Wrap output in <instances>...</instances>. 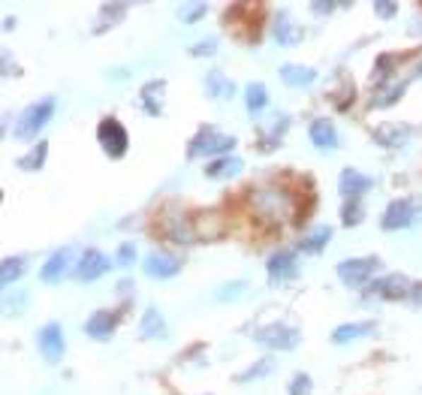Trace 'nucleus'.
Segmentation results:
<instances>
[{"label": "nucleus", "mask_w": 422, "mask_h": 395, "mask_svg": "<svg viewBox=\"0 0 422 395\" xmlns=\"http://www.w3.org/2000/svg\"><path fill=\"white\" fill-rule=\"evenodd\" d=\"M250 202L254 208L262 214L266 220H287V214H293V196L281 187H257L250 194Z\"/></svg>", "instance_id": "obj_2"}, {"label": "nucleus", "mask_w": 422, "mask_h": 395, "mask_svg": "<svg viewBox=\"0 0 422 395\" xmlns=\"http://www.w3.org/2000/svg\"><path fill=\"white\" fill-rule=\"evenodd\" d=\"M410 290H414V284L404 278V275H386V278H377L374 284L365 290V296L368 299H404L410 296Z\"/></svg>", "instance_id": "obj_9"}, {"label": "nucleus", "mask_w": 422, "mask_h": 395, "mask_svg": "<svg viewBox=\"0 0 422 395\" xmlns=\"http://www.w3.org/2000/svg\"><path fill=\"white\" fill-rule=\"evenodd\" d=\"M214 52H218V40H202L197 46H190V54H197V58H211Z\"/></svg>", "instance_id": "obj_36"}, {"label": "nucleus", "mask_w": 422, "mask_h": 395, "mask_svg": "<svg viewBox=\"0 0 422 395\" xmlns=\"http://www.w3.org/2000/svg\"><path fill=\"white\" fill-rule=\"evenodd\" d=\"M374 13H377L380 18H395L398 4H392V0H377V4H374Z\"/></svg>", "instance_id": "obj_39"}, {"label": "nucleus", "mask_w": 422, "mask_h": 395, "mask_svg": "<svg viewBox=\"0 0 422 395\" xmlns=\"http://www.w3.org/2000/svg\"><path fill=\"white\" fill-rule=\"evenodd\" d=\"M392 66H395V58L392 54H380L377 58V64H374V82H386V78L392 76Z\"/></svg>", "instance_id": "obj_34"}, {"label": "nucleus", "mask_w": 422, "mask_h": 395, "mask_svg": "<svg viewBox=\"0 0 422 395\" xmlns=\"http://www.w3.org/2000/svg\"><path fill=\"white\" fill-rule=\"evenodd\" d=\"M278 73H281V82L290 85V88H307V85L317 82V70L302 66V64H283Z\"/></svg>", "instance_id": "obj_19"}, {"label": "nucleus", "mask_w": 422, "mask_h": 395, "mask_svg": "<svg viewBox=\"0 0 422 395\" xmlns=\"http://www.w3.org/2000/svg\"><path fill=\"white\" fill-rule=\"evenodd\" d=\"M329 239H332V230H329V227H317V230H311L299 242V247H302L305 254H320L323 247L329 244Z\"/></svg>", "instance_id": "obj_29"}, {"label": "nucleus", "mask_w": 422, "mask_h": 395, "mask_svg": "<svg viewBox=\"0 0 422 395\" xmlns=\"http://www.w3.org/2000/svg\"><path fill=\"white\" fill-rule=\"evenodd\" d=\"M242 293H245V281H235V284H226V290H218V299L230 302V299H238Z\"/></svg>", "instance_id": "obj_38"}, {"label": "nucleus", "mask_w": 422, "mask_h": 395, "mask_svg": "<svg viewBox=\"0 0 422 395\" xmlns=\"http://www.w3.org/2000/svg\"><path fill=\"white\" fill-rule=\"evenodd\" d=\"M109 266H112V263L106 259V254H100L97 247H90V251H85L82 259L76 263V278L88 284V281H97L100 275H106Z\"/></svg>", "instance_id": "obj_12"}, {"label": "nucleus", "mask_w": 422, "mask_h": 395, "mask_svg": "<svg viewBox=\"0 0 422 395\" xmlns=\"http://www.w3.org/2000/svg\"><path fill=\"white\" fill-rule=\"evenodd\" d=\"M402 94H404V82L389 85V88L383 85L380 91H377V97H371V106H374V109H386V106L398 103V100H402Z\"/></svg>", "instance_id": "obj_30"}, {"label": "nucleus", "mask_w": 422, "mask_h": 395, "mask_svg": "<svg viewBox=\"0 0 422 395\" xmlns=\"http://www.w3.org/2000/svg\"><path fill=\"white\" fill-rule=\"evenodd\" d=\"M410 299H414V305H419V308H422V284H414V290H410Z\"/></svg>", "instance_id": "obj_41"}, {"label": "nucleus", "mask_w": 422, "mask_h": 395, "mask_svg": "<svg viewBox=\"0 0 422 395\" xmlns=\"http://www.w3.org/2000/svg\"><path fill=\"white\" fill-rule=\"evenodd\" d=\"M338 190L347 199H359L362 194H368L371 190V178L365 172H359V169H344L341 178H338Z\"/></svg>", "instance_id": "obj_14"}, {"label": "nucleus", "mask_w": 422, "mask_h": 395, "mask_svg": "<svg viewBox=\"0 0 422 395\" xmlns=\"http://www.w3.org/2000/svg\"><path fill=\"white\" fill-rule=\"evenodd\" d=\"M311 9L317 16H332L335 9H338V4H311Z\"/></svg>", "instance_id": "obj_40"}, {"label": "nucleus", "mask_w": 422, "mask_h": 395, "mask_svg": "<svg viewBox=\"0 0 422 395\" xmlns=\"http://www.w3.org/2000/svg\"><path fill=\"white\" fill-rule=\"evenodd\" d=\"M205 13H209V4H181L178 6V21L193 25V21H199Z\"/></svg>", "instance_id": "obj_32"}, {"label": "nucleus", "mask_w": 422, "mask_h": 395, "mask_svg": "<svg viewBox=\"0 0 422 395\" xmlns=\"http://www.w3.org/2000/svg\"><path fill=\"white\" fill-rule=\"evenodd\" d=\"M380 269V259L377 257H359V259H344L338 263V278L344 281L347 287H362L368 284L371 275Z\"/></svg>", "instance_id": "obj_6"}, {"label": "nucleus", "mask_w": 422, "mask_h": 395, "mask_svg": "<svg viewBox=\"0 0 422 395\" xmlns=\"http://www.w3.org/2000/svg\"><path fill=\"white\" fill-rule=\"evenodd\" d=\"M13 25H16V18H13V16H6V18H4V28H6V30H13Z\"/></svg>", "instance_id": "obj_42"}, {"label": "nucleus", "mask_w": 422, "mask_h": 395, "mask_svg": "<svg viewBox=\"0 0 422 395\" xmlns=\"http://www.w3.org/2000/svg\"><path fill=\"white\" fill-rule=\"evenodd\" d=\"M139 332H142V338H148V341H157V338H166V320L160 317V311L148 308V311L142 314Z\"/></svg>", "instance_id": "obj_22"}, {"label": "nucleus", "mask_w": 422, "mask_h": 395, "mask_svg": "<svg viewBox=\"0 0 422 395\" xmlns=\"http://www.w3.org/2000/svg\"><path fill=\"white\" fill-rule=\"evenodd\" d=\"M245 103H247V112H250V115H259V112L269 106V91H266V85L250 82V85L245 88Z\"/></svg>", "instance_id": "obj_25"}, {"label": "nucleus", "mask_w": 422, "mask_h": 395, "mask_svg": "<svg viewBox=\"0 0 422 395\" xmlns=\"http://www.w3.org/2000/svg\"><path fill=\"white\" fill-rule=\"evenodd\" d=\"M422 218V202L416 196H404V199H392L389 206L383 211V220L380 227L386 232H395V230H407Z\"/></svg>", "instance_id": "obj_3"}, {"label": "nucleus", "mask_w": 422, "mask_h": 395, "mask_svg": "<svg viewBox=\"0 0 422 395\" xmlns=\"http://www.w3.org/2000/svg\"><path fill=\"white\" fill-rule=\"evenodd\" d=\"M37 347L45 362L58 365L64 359V335H61V326L58 323H45L42 329L37 332Z\"/></svg>", "instance_id": "obj_10"}, {"label": "nucleus", "mask_w": 422, "mask_h": 395, "mask_svg": "<svg viewBox=\"0 0 422 395\" xmlns=\"http://www.w3.org/2000/svg\"><path fill=\"white\" fill-rule=\"evenodd\" d=\"M133 263H136V247H133V242H124V244L118 247V254H115V266L127 269V266H133Z\"/></svg>", "instance_id": "obj_35"}, {"label": "nucleus", "mask_w": 422, "mask_h": 395, "mask_svg": "<svg viewBox=\"0 0 422 395\" xmlns=\"http://www.w3.org/2000/svg\"><path fill=\"white\" fill-rule=\"evenodd\" d=\"M311 392V377L307 375H295L290 383V395H307Z\"/></svg>", "instance_id": "obj_37"}, {"label": "nucleus", "mask_w": 422, "mask_h": 395, "mask_svg": "<svg viewBox=\"0 0 422 395\" xmlns=\"http://www.w3.org/2000/svg\"><path fill=\"white\" fill-rule=\"evenodd\" d=\"M163 91H166V82L163 78H154V82H148L145 88H142V106H145V112L148 115H160V106H157V97H163Z\"/></svg>", "instance_id": "obj_26"}, {"label": "nucleus", "mask_w": 422, "mask_h": 395, "mask_svg": "<svg viewBox=\"0 0 422 395\" xmlns=\"http://www.w3.org/2000/svg\"><path fill=\"white\" fill-rule=\"evenodd\" d=\"M269 371H271V359H262V362H254L247 371H242V375H238L235 380H238V383H250V380H257V377H266Z\"/></svg>", "instance_id": "obj_33"}, {"label": "nucleus", "mask_w": 422, "mask_h": 395, "mask_svg": "<svg viewBox=\"0 0 422 395\" xmlns=\"http://www.w3.org/2000/svg\"><path fill=\"white\" fill-rule=\"evenodd\" d=\"M257 341L271 350H293L299 344V329L283 326V323H269V326H262V329H257Z\"/></svg>", "instance_id": "obj_7"}, {"label": "nucleus", "mask_w": 422, "mask_h": 395, "mask_svg": "<svg viewBox=\"0 0 422 395\" xmlns=\"http://www.w3.org/2000/svg\"><path fill=\"white\" fill-rule=\"evenodd\" d=\"M127 4H102L100 6V18H97V28H94V33H102L106 28H112V25H118V21L124 18V13H127Z\"/></svg>", "instance_id": "obj_24"}, {"label": "nucleus", "mask_w": 422, "mask_h": 395, "mask_svg": "<svg viewBox=\"0 0 422 395\" xmlns=\"http://www.w3.org/2000/svg\"><path fill=\"white\" fill-rule=\"evenodd\" d=\"M97 142L102 145V151H106L112 160H118V157L127 154V130H124V124L118 118H102L97 124Z\"/></svg>", "instance_id": "obj_5"}, {"label": "nucleus", "mask_w": 422, "mask_h": 395, "mask_svg": "<svg viewBox=\"0 0 422 395\" xmlns=\"http://www.w3.org/2000/svg\"><path fill=\"white\" fill-rule=\"evenodd\" d=\"M271 33H275V40H278V46H299L302 37H305V30L299 21H293L287 13H281L275 18V28H271Z\"/></svg>", "instance_id": "obj_15"}, {"label": "nucleus", "mask_w": 422, "mask_h": 395, "mask_svg": "<svg viewBox=\"0 0 422 395\" xmlns=\"http://www.w3.org/2000/svg\"><path fill=\"white\" fill-rule=\"evenodd\" d=\"M145 275L154 278V281H166V278H175L181 272V259L172 254H148L145 257Z\"/></svg>", "instance_id": "obj_11"}, {"label": "nucleus", "mask_w": 422, "mask_h": 395, "mask_svg": "<svg viewBox=\"0 0 422 395\" xmlns=\"http://www.w3.org/2000/svg\"><path fill=\"white\" fill-rule=\"evenodd\" d=\"M52 115H54V97H45V100H37V103H30V106L16 118V139H18V142L37 139V133L52 121Z\"/></svg>", "instance_id": "obj_1"}, {"label": "nucleus", "mask_w": 422, "mask_h": 395, "mask_svg": "<svg viewBox=\"0 0 422 395\" xmlns=\"http://www.w3.org/2000/svg\"><path fill=\"white\" fill-rule=\"evenodd\" d=\"M28 272V263L21 257H6L4 263H0V284L9 287V284H16V281Z\"/></svg>", "instance_id": "obj_28"}, {"label": "nucleus", "mask_w": 422, "mask_h": 395, "mask_svg": "<svg viewBox=\"0 0 422 395\" xmlns=\"http://www.w3.org/2000/svg\"><path fill=\"white\" fill-rule=\"evenodd\" d=\"M45 157H49V142H37V145H33V151H28L25 157H18L16 166L25 169V172H37V169H42Z\"/></svg>", "instance_id": "obj_27"}, {"label": "nucleus", "mask_w": 422, "mask_h": 395, "mask_svg": "<svg viewBox=\"0 0 422 395\" xmlns=\"http://www.w3.org/2000/svg\"><path fill=\"white\" fill-rule=\"evenodd\" d=\"M115 326H118L115 311H97V314H90V320L85 323V332L90 338H97V341H106V338L115 332Z\"/></svg>", "instance_id": "obj_16"}, {"label": "nucleus", "mask_w": 422, "mask_h": 395, "mask_svg": "<svg viewBox=\"0 0 422 395\" xmlns=\"http://www.w3.org/2000/svg\"><path fill=\"white\" fill-rule=\"evenodd\" d=\"M242 166H245V163L238 160V157H214V160L205 166V175L223 182V178H233V175L242 172Z\"/></svg>", "instance_id": "obj_20"}, {"label": "nucleus", "mask_w": 422, "mask_h": 395, "mask_svg": "<svg viewBox=\"0 0 422 395\" xmlns=\"http://www.w3.org/2000/svg\"><path fill=\"white\" fill-rule=\"evenodd\" d=\"M235 148V136H226L218 127H202L187 145V157H209V154H226Z\"/></svg>", "instance_id": "obj_4"}, {"label": "nucleus", "mask_w": 422, "mask_h": 395, "mask_svg": "<svg viewBox=\"0 0 422 395\" xmlns=\"http://www.w3.org/2000/svg\"><path fill=\"white\" fill-rule=\"evenodd\" d=\"M269 281L275 287H283V284H290V281L299 278V263H295V254L293 251H278V254H271L269 257Z\"/></svg>", "instance_id": "obj_8"}, {"label": "nucleus", "mask_w": 422, "mask_h": 395, "mask_svg": "<svg viewBox=\"0 0 422 395\" xmlns=\"http://www.w3.org/2000/svg\"><path fill=\"white\" fill-rule=\"evenodd\" d=\"M311 142L320 151L338 148V130H335V124L329 121V118H314L311 121Z\"/></svg>", "instance_id": "obj_17"}, {"label": "nucleus", "mask_w": 422, "mask_h": 395, "mask_svg": "<svg viewBox=\"0 0 422 395\" xmlns=\"http://www.w3.org/2000/svg\"><path fill=\"white\" fill-rule=\"evenodd\" d=\"M70 263H73V247H58V251H54V254L42 263L40 278L45 281V284H58V281L66 275Z\"/></svg>", "instance_id": "obj_13"}, {"label": "nucleus", "mask_w": 422, "mask_h": 395, "mask_svg": "<svg viewBox=\"0 0 422 395\" xmlns=\"http://www.w3.org/2000/svg\"><path fill=\"white\" fill-rule=\"evenodd\" d=\"M362 218H365L362 202L359 199H347L344 208H341V223H344V227H356V223H362Z\"/></svg>", "instance_id": "obj_31"}, {"label": "nucleus", "mask_w": 422, "mask_h": 395, "mask_svg": "<svg viewBox=\"0 0 422 395\" xmlns=\"http://www.w3.org/2000/svg\"><path fill=\"white\" fill-rule=\"evenodd\" d=\"M410 133H414L410 124H380V127L374 130V139L386 145V148H398V145H404L410 139Z\"/></svg>", "instance_id": "obj_18"}, {"label": "nucleus", "mask_w": 422, "mask_h": 395, "mask_svg": "<svg viewBox=\"0 0 422 395\" xmlns=\"http://www.w3.org/2000/svg\"><path fill=\"white\" fill-rule=\"evenodd\" d=\"M374 329H377V323H374V320L344 323V326H338V329L332 332V341H335V344H347V341H353V338H365V335H371Z\"/></svg>", "instance_id": "obj_21"}, {"label": "nucleus", "mask_w": 422, "mask_h": 395, "mask_svg": "<svg viewBox=\"0 0 422 395\" xmlns=\"http://www.w3.org/2000/svg\"><path fill=\"white\" fill-rule=\"evenodd\" d=\"M205 88H209V94L214 100H230L235 94V85H233V78H226L221 70H211L209 76H205Z\"/></svg>", "instance_id": "obj_23"}]
</instances>
